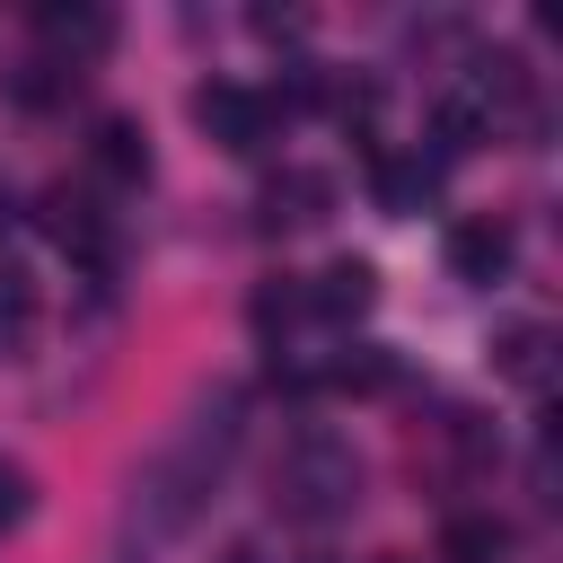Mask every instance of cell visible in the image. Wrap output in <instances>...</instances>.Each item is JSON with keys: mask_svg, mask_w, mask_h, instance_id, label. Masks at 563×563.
I'll return each mask as SVG.
<instances>
[{"mask_svg": "<svg viewBox=\"0 0 563 563\" xmlns=\"http://www.w3.org/2000/svg\"><path fill=\"white\" fill-rule=\"evenodd\" d=\"M238 413H246V396L220 387V396L185 422V440L158 449V457L132 475V528H141V537H176V528L202 510V493L220 484V466H229V449H238Z\"/></svg>", "mask_w": 563, "mask_h": 563, "instance_id": "obj_1", "label": "cell"}, {"mask_svg": "<svg viewBox=\"0 0 563 563\" xmlns=\"http://www.w3.org/2000/svg\"><path fill=\"white\" fill-rule=\"evenodd\" d=\"M273 510H282L290 528H334V519H352V510H361V449H352L343 431H325V422L290 431V449L273 457Z\"/></svg>", "mask_w": 563, "mask_h": 563, "instance_id": "obj_2", "label": "cell"}, {"mask_svg": "<svg viewBox=\"0 0 563 563\" xmlns=\"http://www.w3.org/2000/svg\"><path fill=\"white\" fill-rule=\"evenodd\" d=\"M194 123H202L220 150L255 158V150L273 141V123H282V114H273V97H264V88H238V79H202V88H194Z\"/></svg>", "mask_w": 563, "mask_h": 563, "instance_id": "obj_3", "label": "cell"}, {"mask_svg": "<svg viewBox=\"0 0 563 563\" xmlns=\"http://www.w3.org/2000/svg\"><path fill=\"white\" fill-rule=\"evenodd\" d=\"M35 220H44V238L53 246H70L79 264H114V229H106V211H97V194L88 185H44V202H35Z\"/></svg>", "mask_w": 563, "mask_h": 563, "instance_id": "obj_4", "label": "cell"}, {"mask_svg": "<svg viewBox=\"0 0 563 563\" xmlns=\"http://www.w3.org/2000/svg\"><path fill=\"white\" fill-rule=\"evenodd\" d=\"M510 255H519V238H510L501 211H475V220L449 229V273H457V282H501Z\"/></svg>", "mask_w": 563, "mask_h": 563, "instance_id": "obj_5", "label": "cell"}, {"mask_svg": "<svg viewBox=\"0 0 563 563\" xmlns=\"http://www.w3.org/2000/svg\"><path fill=\"white\" fill-rule=\"evenodd\" d=\"M88 167L106 185H150V132L132 114H97L88 123Z\"/></svg>", "mask_w": 563, "mask_h": 563, "instance_id": "obj_6", "label": "cell"}, {"mask_svg": "<svg viewBox=\"0 0 563 563\" xmlns=\"http://www.w3.org/2000/svg\"><path fill=\"white\" fill-rule=\"evenodd\" d=\"M334 211V176H317V167H290V176H273L264 185V229L282 238V229H317Z\"/></svg>", "mask_w": 563, "mask_h": 563, "instance_id": "obj_7", "label": "cell"}, {"mask_svg": "<svg viewBox=\"0 0 563 563\" xmlns=\"http://www.w3.org/2000/svg\"><path fill=\"white\" fill-rule=\"evenodd\" d=\"M369 299H378V273H369L361 255L325 264V273H317V290H308V308H317L325 325H352V317H369Z\"/></svg>", "mask_w": 563, "mask_h": 563, "instance_id": "obj_8", "label": "cell"}, {"mask_svg": "<svg viewBox=\"0 0 563 563\" xmlns=\"http://www.w3.org/2000/svg\"><path fill=\"white\" fill-rule=\"evenodd\" d=\"M35 35L53 44V62H88V53H106V35H114V18L106 9H35Z\"/></svg>", "mask_w": 563, "mask_h": 563, "instance_id": "obj_9", "label": "cell"}, {"mask_svg": "<svg viewBox=\"0 0 563 563\" xmlns=\"http://www.w3.org/2000/svg\"><path fill=\"white\" fill-rule=\"evenodd\" d=\"M70 88H79V70H70V62H53V53H35V62H18V70H9V97H18V106H35V114H44V106H70Z\"/></svg>", "mask_w": 563, "mask_h": 563, "instance_id": "obj_10", "label": "cell"}, {"mask_svg": "<svg viewBox=\"0 0 563 563\" xmlns=\"http://www.w3.org/2000/svg\"><path fill=\"white\" fill-rule=\"evenodd\" d=\"M545 352H554L545 325H501V343H493V361H501L519 387H545Z\"/></svg>", "mask_w": 563, "mask_h": 563, "instance_id": "obj_11", "label": "cell"}, {"mask_svg": "<svg viewBox=\"0 0 563 563\" xmlns=\"http://www.w3.org/2000/svg\"><path fill=\"white\" fill-rule=\"evenodd\" d=\"M440 554H449V563H501V554H510V528H501V519H449V528H440Z\"/></svg>", "mask_w": 563, "mask_h": 563, "instance_id": "obj_12", "label": "cell"}, {"mask_svg": "<svg viewBox=\"0 0 563 563\" xmlns=\"http://www.w3.org/2000/svg\"><path fill=\"white\" fill-rule=\"evenodd\" d=\"M325 378H334V387H387V378H396V361H387L378 343H352V352H334V361H325Z\"/></svg>", "mask_w": 563, "mask_h": 563, "instance_id": "obj_13", "label": "cell"}, {"mask_svg": "<svg viewBox=\"0 0 563 563\" xmlns=\"http://www.w3.org/2000/svg\"><path fill=\"white\" fill-rule=\"evenodd\" d=\"M299 308H308V290H299L290 273H282V282H264V290H255V334H282Z\"/></svg>", "mask_w": 563, "mask_h": 563, "instance_id": "obj_14", "label": "cell"}, {"mask_svg": "<svg viewBox=\"0 0 563 563\" xmlns=\"http://www.w3.org/2000/svg\"><path fill=\"white\" fill-rule=\"evenodd\" d=\"M26 510H35V475H26L18 457H0V537H18Z\"/></svg>", "mask_w": 563, "mask_h": 563, "instance_id": "obj_15", "label": "cell"}, {"mask_svg": "<svg viewBox=\"0 0 563 563\" xmlns=\"http://www.w3.org/2000/svg\"><path fill=\"white\" fill-rule=\"evenodd\" d=\"M26 308H35V290H26V273H18V264H0V334H9V325H18Z\"/></svg>", "mask_w": 563, "mask_h": 563, "instance_id": "obj_16", "label": "cell"}, {"mask_svg": "<svg viewBox=\"0 0 563 563\" xmlns=\"http://www.w3.org/2000/svg\"><path fill=\"white\" fill-rule=\"evenodd\" d=\"M220 563H264V545H255V537H238V545H220Z\"/></svg>", "mask_w": 563, "mask_h": 563, "instance_id": "obj_17", "label": "cell"}]
</instances>
